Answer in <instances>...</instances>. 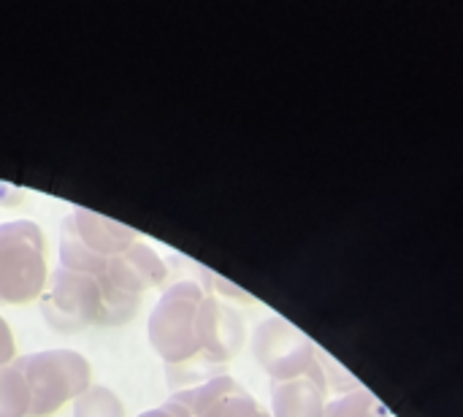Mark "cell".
<instances>
[{
  "label": "cell",
  "mask_w": 463,
  "mask_h": 417,
  "mask_svg": "<svg viewBox=\"0 0 463 417\" xmlns=\"http://www.w3.org/2000/svg\"><path fill=\"white\" fill-rule=\"evenodd\" d=\"M201 417H271V412H266L244 388L220 399L212 410H206Z\"/></svg>",
  "instance_id": "14"
},
{
  "label": "cell",
  "mask_w": 463,
  "mask_h": 417,
  "mask_svg": "<svg viewBox=\"0 0 463 417\" xmlns=\"http://www.w3.org/2000/svg\"><path fill=\"white\" fill-rule=\"evenodd\" d=\"M323 417H391L385 404H380V399L374 393H369L366 388L350 391L339 399H334L331 404H326V415Z\"/></svg>",
  "instance_id": "13"
},
{
  "label": "cell",
  "mask_w": 463,
  "mask_h": 417,
  "mask_svg": "<svg viewBox=\"0 0 463 417\" xmlns=\"http://www.w3.org/2000/svg\"><path fill=\"white\" fill-rule=\"evenodd\" d=\"M100 280L114 296L128 301H141L146 290L165 285L168 266L149 244L136 242L106 266Z\"/></svg>",
  "instance_id": "7"
},
{
  "label": "cell",
  "mask_w": 463,
  "mask_h": 417,
  "mask_svg": "<svg viewBox=\"0 0 463 417\" xmlns=\"http://www.w3.org/2000/svg\"><path fill=\"white\" fill-rule=\"evenodd\" d=\"M73 417H125V404L111 388L90 385L73 402Z\"/></svg>",
  "instance_id": "12"
},
{
  "label": "cell",
  "mask_w": 463,
  "mask_h": 417,
  "mask_svg": "<svg viewBox=\"0 0 463 417\" xmlns=\"http://www.w3.org/2000/svg\"><path fill=\"white\" fill-rule=\"evenodd\" d=\"M49 285L46 239L33 220L0 223V304L24 307Z\"/></svg>",
  "instance_id": "4"
},
{
  "label": "cell",
  "mask_w": 463,
  "mask_h": 417,
  "mask_svg": "<svg viewBox=\"0 0 463 417\" xmlns=\"http://www.w3.org/2000/svg\"><path fill=\"white\" fill-rule=\"evenodd\" d=\"M252 355L274 383L315 380L328 388L323 372V353L285 317H266L252 331Z\"/></svg>",
  "instance_id": "6"
},
{
  "label": "cell",
  "mask_w": 463,
  "mask_h": 417,
  "mask_svg": "<svg viewBox=\"0 0 463 417\" xmlns=\"http://www.w3.org/2000/svg\"><path fill=\"white\" fill-rule=\"evenodd\" d=\"M138 417H193L184 407H179L176 402H165V404H160V407H155V410H146V412H141Z\"/></svg>",
  "instance_id": "16"
},
{
  "label": "cell",
  "mask_w": 463,
  "mask_h": 417,
  "mask_svg": "<svg viewBox=\"0 0 463 417\" xmlns=\"http://www.w3.org/2000/svg\"><path fill=\"white\" fill-rule=\"evenodd\" d=\"M236 391H241V385L231 374H217V377H209V380L195 383L190 388L174 391L171 402L184 407L193 417H201L206 410H212L220 399H225V396H231Z\"/></svg>",
  "instance_id": "10"
},
{
  "label": "cell",
  "mask_w": 463,
  "mask_h": 417,
  "mask_svg": "<svg viewBox=\"0 0 463 417\" xmlns=\"http://www.w3.org/2000/svg\"><path fill=\"white\" fill-rule=\"evenodd\" d=\"M247 339L241 315L220 296L209 293L201 307V364L220 366L233 361Z\"/></svg>",
  "instance_id": "8"
},
{
  "label": "cell",
  "mask_w": 463,
  "mask_h": 417,
  "mask_svg": "<svg viewBox=\"0 0 463 417\" xmlns=\"http://www.w3.org/2000/svg\"><path fill=\"white\" fill-rule=\"evenodd\" d=\"M212 293L198 280H179L152 307L146 334L165 366L201 361V307Z\"/></svg>",
  "instance_id": "2"
},
{
  "label": "cell",
  "mask_w": 463,
  "mask_h": 417,
  "mask_svg": "<svg viewBox=\"0 0 463 417\" xmlns=\"http://www.w3.org/2000/svg\"><path fill=\"white\" fill-rule=\"evenodd\" d=\"M138 242V233L92 209L73 206L60 225V269L100 277L106 266Z\"/></svg>",
  "instance_id": "3"
},
{
  "label": "cell",
  "mask_w": 463,
  "mask_h": 417,
  "mask_svg": "<svg viewBox=\"0 0 463 417\" xmlns=\"http://www.w3.org/2000/svg\"><path fill=\"white\" fill-rule=\"evenodd\" d=\"M30 391V417H52L92 385L90 361L65 347L30 353L14 361Z\"/></svg>",
  "instance_id": "5"
},
{
  "label": "cell",
  "mask_w": 463,
  "mask_h": 417,
  "mask_svg": "<svg viewBox=\"0 0 463 417\" xmlns=\"http://www.w3.org/2000/svg\"><path fill=\"white\" fill-rule=\"evenodd\" d=\"M14 361H16V342H14L11 326L0 315V366H8Z\"/></svg>",
  "instance_id": "15"
},
{
  "label": "cell",
  "mask_w": 463,
  "mask_h": 417,
  "mask_svg": "<svg viewBox=\"0 0 463 417\" xmlns=\"http://www.w3.org/2000/svg\"><path fill=\"white\" fill-rule=\"evenodd\" d=\"M0 417H30V391L14 364L0 366Z\"/></svg>",
  "instance_id": "11"
},
{
  "label": "cell",
  "mask_w": 463,
  "mask_h": 417,
  "mask_svg": "<svg viewBox=\"0 0 463 417\" xmlns=\"http://www.w3.org/2000/svg\"><path fill=\"white\" fill-rule=\"evenodd\" d=\"M41 315L46 326L57 334H81L87 328H117L133 320L141 301H128L114 296L100 277L54 269L43 290Z\"/></svg>",
  "instance_id": "1"
},
{
  "label": "cell",
  "mask_w": 463,
  "mask_h": 417,
  "mask_svg": "<svg viewBox=\"0 0 463 417\" xmlns=\"http://www.w3.org/2000/svg\"><path fill=\"white\" fill-rule=\"evenodd\" d=\"M326 385L315 380L274 383L271 417H323L326 415Z\"/></svg>",
  "instance_id": "9"
}]
</instances>
